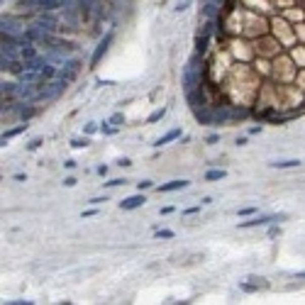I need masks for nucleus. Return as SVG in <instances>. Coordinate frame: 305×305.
<instances>
[{"mask_svg": "<svg viewBox=\"0 0 305 305\" xmlns=\"http://www.w3.org/2000/svg\"><path fill=\"white\" fill-rule=\"evenodd\" d=\"M198 56L200 54L191 56V61H188L186 69H183V88H186V93H191L195 85H198Z\"/></svg>", "mask_w": 305, "mask_h": 305, "instance_id": "obj_1", "label": "nucleus"}, {"mask_svg": "<svg viewBox=\"0 0 305 305\" xmlns=\"http://www.w3.org/2000/svg\"><path fill=\"white\" fill-rule=\"evenodd\" d=\"M25 25H20L17 20L13 17H5L3 20V37H8V39H20L22 42V37H25Z\"/></svg>", "mask_w": 305, "mask_h": 305, "instance_id": "obj_2", "label": "nucleus"}, {"mask_svg": "<svg viewBox=\"0 0 305 305\" xmlns=\"http://www.w3.org/2000/svg\"><path fill=\"white\" fill-rule=\"evenodd\" d=\"M112 44V32H108L103 39H100V44L96 47V52H93V56H91V66H98L100 64V59H103V54L108 52V47Z\"/></svg>", "mask_w": 305, "mask_h": 305, "instance_id": "obj_3", "label": "nucleus"}, {"mask_svg": "<svg viewBox=\"0 0 305 305\" xmlns=\"http://www.w3.org/2000/svg\"><path fill=\"white\" fill-rule=\"evenodd\" d=\"M78 69H81V64H78L76 59H71V61H66V64H64V69L59 71V78H61L64 83H69V81H73V78H76Z\"/></svg>", "mask_w": 305, "mask_h": 305, "instance_id": "obj_4", "label": "nucleus"}, {"mask_svg": "<svg viewBox=\"0 0 305 305\" xmlns=\"http://www.w3.org/2000/svg\"><path fill=\"white\" fill-rule=\"evenodd\" d=\"M286 215H262V217H251L247 222H239V227H259V225H269L274 220H283Z\"/></svg>", "mask_w": 305, "mask_h": 305, "instance_id": "obj_5", "label": "nucleus"}, {"mask_svg": "<svg viewBox=\"0 0 305 305\" xmlns=\"http://www.w3.org/2000/svg\"><path fill=\"white\" fill-rule=\"evenodd\" d=\"M188 186H191V181L176 179V181H168V183H164L159 191H161V193H171V191H183V188H188Z\"/></svg>", "mask_w": 305, "mask_h": 305, "instance_id": "obj_6", "label": "nucleus"}, {"mask_svg": "<svg viewBox=\"0 0 305 305\" xmlns=\"http://www.w3.org/2000/svg\"><path fill=\"white\" fill-rule=\"evenodd\" d=\"M147 200H144V195L139 193V195H129V198H125L122 203H120V208L122 210H135V208H139V205H144Z\"/></svg>", "mask_w": 305, "mask_h": 305, "instance_id": "obj_7", "label": "nucleus"}, {"mask_svg": "<svg viewBox=\"0 0 305 305\" xmlns=\"http://www.w3.org/2000/svg\"><path fill=\"white\" fill-rule=\"evenodd\" d=\"M200 15H203L205 20H215V17L220 15V5H217V3H203Z\"/></svg>", "mask_w": 305, "mask_h": 305, "instance_id": "obj_8", "label": "nucleus"}, {"mask_svg": "<svg viewBox=\"0 0 305 305\" xmlns=\"http://www.w3.org/2000/svg\"><path fill=\"white\" fill-rule=\"evenodd\" d=\"M181 137V129L176 127V129H171V132H166L164 137H159L156 142H154V147H164V144H168V142H173V139Z\"/></svg>", "mask_w": 305, "mask_h": 305, "instance_id": "obj_9", "label": "nucleus"}, {"mask_svg": "<svg viewBox=\"0 0 305 305\" xmlns=\"http://www.w3.org/2000/svg\"><path fill=\"white\" fill-rule=\"evenodd\" d=\"M37 49H34V44L32 42H22V61H32V59H37Z\"/></svg>", "mask_w": 305, "mask_h": 305, "instance_id": "obj_10", "label": "nucleus"}, {"mask_svg": "<svg viewBox=\"0 0 305 305\" xmlns=\"http://www.w3.org/2000/svg\"><path fill=\"white\" fill-rule=\"evenodd\" d=\"M27 129V125H20V127H13V129H8L5 135H3V147L8 144V139H13V137H17V135H22Z\"/></svg>", "mask_w": 305, "mask_h": 305, "instance_id": "obj_11", "label": "nucleus"}, {"mask_svg": "<svg viewBox=\"0 0 305 305\" xmlns=\"http://www.w3.org/2000/svg\"><path fill=\"white\" fill-rule=\"evenodd\" d=\"M271 166L274 168H293V166H300V159H283V161H274Z\"/></svg>", "mask_w": 305, "mask_h": 305, "instance_id": "obj_12", "label": "nucleus"}, {"mask_svg": "<svg viewBox=\"0 0 305 305\" xmlns=\"http://www.w3.org/2000/svg\"><path fill=\"white\" fill-rule=\"evenodd\" d=\"M225 176H227L225 168H210L208 173H205V181H222Z\"/></svg>", "mask_w": 305, "mask_h": 305, "instance_id": "obj_13", "label": "nucleus"}, {"mask_svg": "<svg viewBox=\"0 0 305 305\" xmlns=\"http://www.w3.org/2000/svg\"><path fill=\"white\" fill-rule=\"evenodd\" d=\"M205 47H208V37H203V34H198V39H195V54H205Z\"/></svg>", "mask_w": 305, "mask_h": 305, "instance_id": "obj_14", "label": "nucleus"}, {"mask_svg": "<svg viewBox=\"0 0 305 305\" xmlns=\"http://www.w3.org/2000/svg\"><path fill=\"white\" fill-rule=\"evenodd\" d=\"M164 115H166V108H159V110H154L152 115L147 117V122H149V125H152V122H159V120H161Z\"/></svg>", "mask_w": 305, "mask_h": 305, "instance_id": "obj_15", "label": "nucleus"}, {"mask_svg": "<svg viewBox=\"0 0 305 305\" xmlns=\"http://www.w3.org/2000/svg\"><path fill=\"white\" fill-rule=\"evenodd\" d=\"M212 32H215V20H208V22H205V27H203V32H200V34H203V37H210Z\"/></svg>", "mask_w": 305, "mask_h": 305, "instance_id": "obj_16", "label": "nucleus"}, {"mask_svg": "<svg viewBox=\"0 0 305 305\" xmlns=\"http://www.w3.org/2000/svg\"><path fill=\"white\" fill-rule=\"evenodd\" d=\"M71 147H73V149H85V147H88V139H81V137H76L73 139V142H71Z\"/></svg>", "mask_w": 305, "mask_h": 305, "instance_id": "obj_17", "label": "nucleus"}, {"mask_svg": "<svg viewBox=\"0 0 305 305\" xmlns=\"http://www.w3.org/2000/svg\"><path fill=\"white\" fill-rule=\"evenodd\" d=\"M191 3H193V0H179L173 10H176V13H183V10H188V5H191Z\"/></svg>", "mask_w": 305, "mask_h": 305, "instance_id": "obj_18", "label": "nucleus"}, {"mask_svg": "<svg viewBox=\"0 0 305 305\" xmlns=\"http://www.w3.org/2000/svg\"><path fill=\"white\" fill-rule=\"evenodd\" d=\"M98 129H100V127H98V122H88V125H83V132H85V135H96Z\"/></svg>", "mask_w": 305, "mask_h": 305, "instance_id": "obj_19", "label": "nucleus"}, {"mask_svg": "<svg viewBox=\"0 0 305 305\" xmlns=\"http://www.w3.org/2000/svg\"><path fill=\"white\" fill-rule=\"evenodd\" d=\"M125 183H127L125 179H112V181H108L105 186H108V188H115V186H125Z\"/></svg>", "mask_w": 305, "mask_h": 305, "instance_id": "obj_20", "label": "nucleus"}, {"mask_svg": "<svg viewBox=\"0 0 305 305\" xmlns=\"http://www.w3.org/2000/svg\"><path fill=\"white\" fill-rule=\"evenodd\" d=\"M156 237H159V239H171V237H173V232H171V230H159V232H156Z\"/></svg>", "mask_w": 305, "mask_h": 305, "instance_id": "obj_21", "label": "nucleus"}, {"mask_svg": "<svg viewBox=\"0 0 305 305\" xmlns=\"http://www.w3.org/2000/svg\"><path fill=\"white\" fill-rule=\"evenodd\" d=\"M122 120H125V117H122V112H115V115L110 117V125H120Z\"/></svg>", "mask_w": 305, "mask_h": 305, "instance_id": "obj_22", "label": "nucleus"}, {"mask_svg": "<svg viewBox=\"0 0 305 305\" xmlns=\"http://www.w3.org/2000/svg\"><path fill=\"white\" fill-rule=\"evenodd\" d=\"M39 147H42V139H32V142L27 144V149H32V152H34V149H39Z\"/></svg>", "mask_w": 305, "mask_h": 305, "instance_id": "obj_23", "label": "nucleus"}, {"mask_svg": "<svg viewBox=\"0 0 305 305\" xmlns=\"http://www.w3.org/2000/svg\"><path fill=\"white\" fill-rule=\"evenodd\" d=\"M154 183L152 181H142V183H137V188H139V193H142V191H147V188H152Z\"/></svg>", "mask_w": 305, "mask_h": 305, "instance_id": "obj_24", "label": "nucleus"}, {"mask_svg": "<svg viewBox=\"0 0 305 305\" xmlns=\"http://www.w3.org/2000/svg\"><path fill=\"white\" fill-rule=\"evenodd\" d=\"M256 212V208H242V210H237V215H254Z\"/></svg>", "mask_w": 305, "mask_h": 305, "instance_id": "obj_25", "label": "nucleus"}, {"mask_svg": "<svg viewBox=\"0 0 305 305\" xmlns=\"http://www.w3.org/2000/svg\"><path fill=\"white\" fill-rule=\"evenodd\" d=\"M8 305H32V300H8Z\"/></svg>", "mask_w": 305, "mask_h": 305, "instance_id": "obj_26", "label": "nucleus"}, {"mask_svg": "<svg viewBox=\"0 0 305 305\" xmlns=\"http://www.w3.org/2000/svg\"><path fill=\"white\" fill-rule=\"evenodd\" d=\"M100 129H103V132H108V135H110V132H115V129L110 127V122H103V125H100Z\"/></svg>", "mask_w": 305, "mask_h": 305, "instance_id": "obj_27", "label": "nucleus"}, {"mask_svg": "<svg viewBox=\"0 0 305 305\" xmlns=\"http://www.w3.org/2000/svg\"><path fill=\"white\" fill-rule=\"evenodd\" d=\"M129 164H132V161L125 159V156H122V159H117V166H129Z\"/></svg>", "mask_w": 305, "mask_h": 305, "instance_id": "obj_28", "label": "nucleus"}, {"mask_svg": "<svg viewBox=\"0 0 305 305\" xmlns=\"http://www.w3.org/2000/svg\"><path fill=\"white\" fill-rule=\"evenodd\" d=\"M64 186H66V188H73V186H76V179H66L64 181Z\"/></svg>", "mask_w": 305, "mask_h": 305, "instance_id": "obj_29", "label": "nucleus"}, {"mask_svg": "<svg viewBox=\"0 0 305 305\" xmlns=\"http://www.w3.org/2000/svg\"><path fill=\"white\" fill-rule=\"evenodd\" d=\"M103 203H105V198H93L91 200V205H103Z\"/></svg>", "mask_w": 305, "mask_h": 305, "instance_id": "obj_30", "label": "nucleus"}, {"mask_svg": "<svg viewBox=\"0 0 305 305\" xmlns=\"http://www.w3.org/2000/svg\"><path fill=\"white\" fill-rule=\"evenodd\" d=\"M217 139H220V137H217V135H210V137L205 139V142H208V144H215V142H217Z\"/></svg>", "mask_w": 305, "mask_h": 305, "instance_id": "obj_31", "label": "nucleus"}, {"mask_svg": "<svg viewBox=\"0 0 305 305\" xmlns=\"http://www.w3.org/2000/svg\"><path fill=\"white\" fill-rule=\"evenodd\" d=\"M198 210H200V205H195V208H188V210H186V215H193V212H198Z\"/></svg>", "mask_w": 305, "mask_h": 305, "instance_id": "obj_32", "label": "nucleus"}, {"mask_svg": "<svg viewBox=\"0 0 305 305\" xmlns=\"http://www.w3.org/2000/svg\"><path fill=\"white\" fill-rule=\"evenodd\" d=\"M295 278H305V271H298V274H295Z\"/></svg>", "mask_w": 305, "mask_h": 305, "instance_id": "obj_33", "label": "nucleus"}, {"mask_svg": "<svg viewBox=\"0 0 305 305\" xmlns=\"http://www.w3.org/2000/svg\"><path fill=\"white\" fill-rule=\"evenodd\" d=\"M203 3H217V5H222V0H203Z\"/></svg>", "mask_w": 305, "mask_h": 305, "instance_id": "obj_34", "label": "nucleus"}, {"mask_svg": "<svg viewBox=\"0 0 305 305\" xmlns=\"http://www.w3.org/2000/svg\"><path fill=\"white\" fill-rule=\"evenodd\" d=\"M59 3H64V5H69V3H73V0H59Z\"/></svg>", "mask_w": 305, "mask_h": 305, "instance_id": "obj_35", "label": "nucleus"}]
</instances>
